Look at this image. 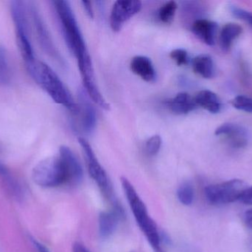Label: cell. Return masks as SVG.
Here are the masks:
<instances>
[{"label":"cell","mask_w":252,"mask_h":252,"mask_svg":"<svg viewBox=\"0 0 252 252\" xmlns=\"http://www.w3.org/2000/svg\"><path fill=\"white\" fill-rule=\"evenodd\" d=\"M32 243L37 252H50L45 246L43 245L41 243L38 242L36 240L32 239Z\"/></svg>","instance_id":"obj_30"},{"label":"cell","mask_w":252,"mask_h":252,"mask_svg":"<svg viewBox=\"0 0 252 252\" xmlns=\"http://www.w3.org/2000/svg\"><path fill=\"white\" fill-rule=\"evenodd\" d=\"M83 7H84V10H85L87 14L90 16V18L93 19L94 17V10H93V5H92V2L90 1H82Z\"/></svg>","instance_id":"obj_29"},{"label":"cell","mask_w":252,"mask_h":252,"mask_svg":"<svg viewBox=\"0 0 252 252\" xmlns=\"http://www.w3.org/2000/svg\"><path fill=\"white\" fill-rule=\"evenodd\" d=\"M0 178L13 193L16 194V195H19L20 193L19 192H20V186L18 184L14 178L10 174L8 168L1 161H0Z\"/></svg>","instance_id":"obj_22"},{"label":"cell","mask_w":252,"mask_h":252,"mask_svg":"<svg viewBox=\"0 0 252 252\" xmlns=\"http://www.w3.org/2000/svg\"><path fill=\"white\" fill-rule=\"evenodd\" d=\"M218 28L216 22L205 19H196L192 25L193 34L209 46H213L216 43Z\"/></svg>","instance_id":"obj_13"},{"label":"cell","mask_w":252,"mask_h":252,"mask_svg":"<svg viewBox=\"0 0 252 252\" xmlns=\"http://www.w3.org/2000/svg\"><path fill=\"white\" fill-rule=\"evenodd\" d=\"M79 113H81V124L84 131L91 133L95 128L97 123V114L94 106L82 96L81 105H79Z\"/></svg>","instance_id":"obj_19"},{"label":"cell","mask_w":252,"mask_h":252,"mask_svg":"<svg viewBox=\"0 0 252 252\" xmlns=\"http://www.w3.org/2000/svg\"><path fill=\"white\" fill-rule=\"evenodd\" d=\"M31 176L40 187H58L66 183V173L59 154L39 161L32 169Z\"/></svg>","instance_id":"obj_4"},{"label":"cell","mask_w":252,"mask_h":252,"mask_svg":"<svg viewBox=\"0 0 252 252\" xmlns=\"http://www.w3.org/2000/svg\"><path fill=\"white\" fill-rule=\"evenodd\" d=\"M130 71L135 75L140 77L146 82H154L157 78V72L149 58L136 56L132 59L130 64Z\"/></svg>","instance_id":"obj_14"},{"label":"cell","mask_w":252,"mask_h":252,"mask_svg":"<svg viewBox=\"0 0 252 252\" xmlns=\"http://www.w3.org/2000/svg\"><path fill=\"white\" fill-rule=\"evenodd\" d=\"M59 155L63 162L66 173V183L70 186H78L83 180V168L77 157L70 148L62 146L59 148Z\"/></svg>","instance_id":"obj_9"},{"label":"cell","mask_w":252,"mask_h":252,"mask_svg":"<svg viewBox=\"0 0 252 252\" xmlns=\"http://www.w3.org/2000/svg\"><path fill=\"white\" fill-rule=\"evenodd\" d=\"M142 8V1L139 0L117 1L112 7L110 15V25L112 31L119 32L130 18L139 13Z\"/></svg>","instance_id":"obj_7"},{"label":"cell","mask_w":252,"mask_h":252,"mask_svg":"<svg viewBox=\"0 0 252 252\" xmlns=\"http://www.w3.org/2000/svg\"><path fill=\"white\" fill-rule=\"evenodd\" d=\"M239 201L242 202L243 204L252 206V186L247 187L245 189L241 198H240Z\"/></svg>","instance_id":"obj_28"},{"label":"cell","mask_w":252,"mask_h":252,"mask_svg":"<svg viewBox=\"0 0 252 252\" xmlns=\"http://www.w3.org/2000/svg\"><path fill=\"white\" fill-rule=\"evenodd\" d=\"M72 252H90L84 247L83 244L80 243H75L72 247Z\"/></svg>","instance_id":"obj_32"},{"label":"cell","mask_w":252,"mask_h":252,"mask_svg":"<svg viewBox=\"0 0 252 252\" xmlns=\"http://www.w3.org/2000/svg\"><path fill=\"white\" fill-rule=\"evenodd\" d=\"M161 146V139L158 135L150 138L145 144V149L149 155H155L158 153Z\"/></svg>","instance_id":"obj_26"},{"label":"cell","mask_w":252,"mask_h":252,"mask_svg":"<svg viewBox=\"0 0 252 252\" xmlns=\"http://www.w3.org/2000/svg\"><path fill=\"white\" fill-rule=\"evenodd\" d=\"M78 142L82 147L90 176L97 183L105 198L112 201L113 205H115L117 202L113 198L112 185L106 171L97 160L91 145L84 138H78Z\"/></svg>","instance_id":"obj_6"},{"label":"cell","mask_w":252,"mask_h":252,"mask_svg":"<svg viewBox=\"0 0 252 252\" xmlns=\"http://www.w3.org/2000/svg\"><path fill=\"white\" fill-rule=\"evenodd\" d=\"M166 106L176 115H186L198 108L194 98L185 92L178 93L174 98L167 100Z\"/></svg>","instance_id":"obj_15"},{"label":"cell","mask_w":252,"mask_h":252,"mask_svg":"<svg viewBox=\"0 0 252 252\" xmlns=\"http://www.w3.org/2000/svg\"><path fill=\"white\" fill-rule=\"evenodd\" d=\"M11 75L7 51L4 47L0 46V85L8 84Z\"/></svg>","instance_id":"obj_20"},{"label":"cell","mask_w":252,"mask_h":252,"mask_svg":"<svg viewBox=\"0 0 252 252\" xmlns=\"http://www.w3.org/2000/svg\"><path fill=\"white\" fill-rule=\"evenodd\" d=\"M216 136L221 138L229 146L236 149L245 147L250 141V134L245 127L233 123H225L215 132Z\"/></svg>","instance_id":"obj_8"},{"label":"cell","mask_w":252,"mask_h":252,"mask_svg":"<svg viewBox=\"0 0 252 252\" xmlns=\"http://www.w3.org/2000/svg\"><path fill=\"white\" fill-rule=\"evenodd\" d=\"M243 32V28L238 24L229 22L223 25L219 34V45L223 52L230 50L232 44Z\"/></svg>","instance_id":"obj_17"},{"label":"cell","mask_w":252,"mask_h":252,"mask_svg":"<svg viewBox=\"0 0 252 252\" xmlns=\"http://www.w3.org/2000/svg\"><path fill=\"white\" fill-rule=\"evenodd\" d=\"M244 220L247 227L252 229V210H248L244 213Z\"/></svg>","instance_id":"obj_31"},{"label":"cell","mask_w":252,"mask_h":252,"mask_svg":"<svg viewBox=\"0 0 252 252\" xmlns=\"http://www.w3.org/2000/svg\"><path fill=\"white\" fill-rule=\"evenodd\" d=\"M10 13L16 30L17 38H30L28 14L26 5L22 1H13L10 3Z\"/></svg>","instance_id":"obj_10"},{"label":"cell","mask_w":252,"mask_h":252,"mask_svg":"<svg viewBox=\"0 0 252 252\" xmlns=\"http://www.w3.org/2000/svg\"><path fill=\"white\" fill-rule=\"evenodd\" d=\"M192 70L202 78H212L216 74V67L213 58L207 54H201L192 61Z\"/></svg>","instance_id":"obj_18"},{"label":"cell","mask_w":252,"mask_h":252,"mask_svg":"<svg viewBox=\"0 0 252 252\" xmlns=\"http://www.w3.org/2000/svg\"><path fill=\"white\" fill-rule=\"evenodd\" d=\"M194 100L197 106L201 107L210 113H218L221 109L220 98L211 90H201L194 97Z\"/></svg>","instance_id":"obj_16"},{"label":"cell","mask_w":252,"mask_h":252,"mask_svg":"<svg viewBox=\"0 0 252 252\" xmlns=\"http://www.w3.org/2000/svg\"><path fill=\"white\" fill-rule=\"evenodd\" d=\"M27 70L37 84L58 105H62L72 113L78 114L79 107L59 75L47 64L34 61L26 65Z\"/></svg>","instance_id":"obj_2"},{"label":"cell","mask_w":252,"mask_h":252,"mask_svg":"<svg viewBox=\"0 0 252 252\" xmlns=\"http://www.w3.org/2000/svg\"><path fill=\"white\" fill-rule=\"evenodd\" d=\"M231 105L238 110L252 113V99L248 96H236L231 101Z\"/></svg>","instance_id":"obj_24"},{"label":"cell","mask_w":252,"mask_h":252,"mask_svg":"<svg viewBox=\"0 0 252 252\" xmlns=\"http://www.w3.org/2000/svg\"><path fill=\"white\" fill-rule=\"evenodd\" d=\"M177 196L183 205H191L194 200V189L192 185L189 183H182L178 189Z\"/></svg>","instance_id":"obj_23"},{"label":"cell","mask_w":252,"mask_h":252,"mask_svg":"<svg viewBox=\"0 0 252 252\" xmlns=\"http://www.w3.org/2000/svg\"><path fill=\"white\" fill-rule=\"evenodd\" d=\"M231 13L235 17L244 21L252 27V12L236 6H232L231 7Z\"/></svg>","instance_id":"obj_27"},{"label":"cell","mask_w":252,"mask_h":252,"mask_svg":"<svg viewBox=\"0 0 252 252\" xmlns=\"http://www.w3.org/2000/svg\"><path fill=\"white\" fill-rule=\"evenodd\" d=\"M177 3L175 1H169L163 4L158 10V19L163 23L170 24L174 19L176 10H177Z\"/></svg>","instance_id":"obj_21"},{"label":"cell","mask_w":252,"mask_h":252,"mask_svg":"<svg viewBox=\"0 0 252 252\" xmlns=\"http://www.w3.org/2000/svg\"><path fill=\"white\" fill-rule=\"evenodd\" d=\"M170 58L176 62L178 66H186L189 63V57L186 50L182 48L175 49L170 54Z\"/></svg>","instance_id":"obj_25"},{"label":"cell","mask_w":252,"mask_h":252,"mask_svg":"<svg viewBox=\"0 0 252 252\" xmlns=\"http://www.w3.org/2000/svg\"><path fill=\"white\" fill-rule=\"evenodd\" d=\"M53 3L62 25L65 41L76 58L78 68L81 70L93 66L91 56L69 1L56 0Z\"/></svg>","instance_id":"obj_1"},{"label":"cell","mask_w":252,"mask_h":252,"mask_svg":"<svg viewBox=\"0 0 252 252\" xmlns=\"http://www.w3.org/2000/svg\"><path fill=\"white\" fill-rule=\"evenodd\" d=\"M123 189L130 210L139 229L145 235L155 252H163L161 249V238L155 222L150 217L146 206L136 192L133 185L126 178L121 179Z\"/></svg>","instance_id":"obj_3"},{"label":"cell","mask_w":252,"mask_h":252,"mask_svg":"<svg viewBox=\"0 0 252 252\" xmlns=\"http://www.w3.org/2000/svg\"><path fill=\"white\" fill-rule=\"evenodd\" d=\"M124 217V211L118 204L113 210L103 212L99 217V233L103 239L109 238L116 230L119 220Z\"/></svg>","instance_id":"obj_11"},{"label":"cell","mask_w":252,"mask_h":252,"mask_svg":"<svg viewBox=\"0 0 252 252\" xmlns=\"http://www.w3.org/2000/svg\"><path fill=\"white\" fill-rule=\"evenodd\" d=\"M31 16H32V21H33L34 26L35 28V31L38 35V39H39L40 43L42 45L43 48L45 50L48 54L51 55L53 57L56 59H59V54H58L57 50L50 38V35H49L48 31L46 29L45 25L37 10L36 7L32 5L31 7Z\"/></svg>","instance_id":"obj_12"},{"label":"cell","mask_w":252,"mask_h":252,"mask_svg":"<svg viewBox=\"0 0 252 252\" xmlns=\"http://www.w3.org/2000/svg\"><path fill=\"white\" fill-rule=\"evenodd\" d=\"M247 187L248 186L244 180L233 179L223 183L209 185L205 188L204 193L209 203L213 205H220L239 201Z\"/></svg>","instance_id":"obj_5"}]
</instances>
